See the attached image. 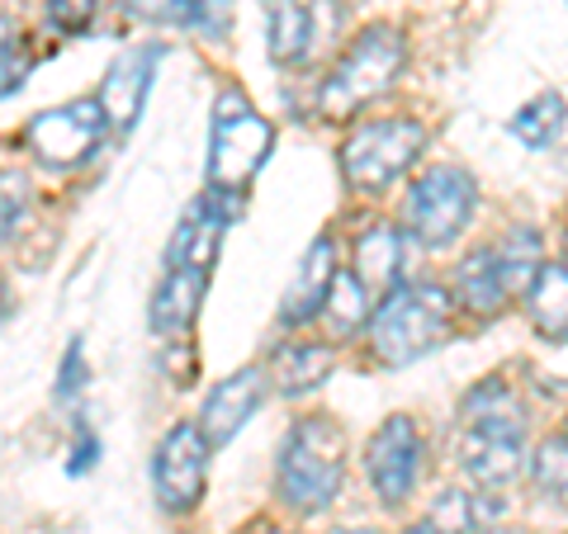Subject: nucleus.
Returning a JSON list of instances; mask_svg holds the SVG:
<instances>
[{
    "label": "nucleus",
    "instance_id": "obj_18",
    "mask_svg": "<svg viewBox=\"0 0 568 534\" xmlns=\"http://www.w3.org/2000/svg\"><path fill=\"white\" fill-rule=\"evenodd\" d=\"M129 14L175 29H200L213 39L227 33V0H129Z\"/></svg>",
    "mask_w": 568,
    "mask_h": 534
},
{
    "label": "nucleus",
    "instance_id": "obj_10",
    "mask_svg": "<svg viewBox=\"0 0 568 534\" xmlns=\"http://www.w3.org/2000/svg\"><path fill=\"white\" fill-rule=\"evenodd\" d=\"M110 129V119H104L100 100L85 95V100H71L62 110H48L39 119H29L24 129V147L39 156L43 166H77L85 156L95 152V142L104 137Z\"/></svg>",
    "mask_w": 568,
    "mask_h": 534
},
{
    "label": "nucleus",
    "instance_id": "obj_33",
    "mask_svg": "<svg viewBox=\"0 0 568 534\" xmlns=\"http://www.w3.org/2000/svg\"><path fill=\"white\" fill-rule=\"evenodd\" d=\"M564 242H568V237H564Z\"/></svg>",
    "mask_w": 568,
    "mask_h": 534
},
{
    "label": "nucleus",
    "instance_id": "obj_15",
    "mask_svg": "<svg viewBox=\"0 0 568 534\" xmlns=\"http://www.w3.org/2000/svg\"><path fill=\"white\" fill-rule=\"evenodd\" d=\"M351 275L375 298H388L394 289H403V233H398V223H375L369 233H361Z\"/></svg>",
    "mask_w": 568,
    "mask_h": 534
},
{
    "label": "nucleus",
    "instance_id": "obj_9",
    "mask_svg": "<svg viewBox=\"0 0 568 534\" xmlns=\"http://www.w3.org/2000/svg\"><path fill=\"white\" fill-rule=\"evenodd\" d=\"M209 435L200 431V421H181L171 425L166 440L156 444L152 459V483H156V502L171 515H185L204 502L209 487Z\"/></svg>",
    "mask_w": 568,
    "mask_h": 534
},
{
    "label": "nucleus",
    "instance_id": "obj_25",
    "mask_svg": "<svg viewBox=\"0 0 568 534\" xmlns=\"http://www.w3.org/2000/svg\"><path fill=\"white\" fill-rule=\"evenodd\" d=\"M14 52H20V29H14L10 14H0V95L14 91L24 76V62L14 58Z\"/></svg>",
    "mask_w": 568,
    "mask_h": 534
},
{
    "label": "nucleus",
    "instance_id": "obj_20",
    "mask_svg": "<svg viewBox=\"0 0 568 534\" xmlns=\"http://www.w3.org/2000/svg\"><path fill=\"white\" fill-rule=\"evenodd\" d=\"M275 383H280V393H308V388H317L332 373V346H317V341H298V346H284L275 360Z\"/></svg>",
    "mask_w": 568,
    "mask_h": 534
},
{
    "label": "nucleus",
    "instance_id": "obj_22",
    "mask_svg": "<svg viewBox=\"0 0 568 534\" xmlns=\"http://www.w3.org/2000/svg\"><path fill=\"white\" fill-rule=\"evenodd\" d=\"M369 298H375V294H369L365 284L355 279L351 270L336 275L332 294H327V308H323V322L332 327L336 341H346V336H355V331H361V327L369 322V317H375V312H369Z\"/></svg>",
    "mask_w": 568,
    "mask_h": 534
},
{
    "label": "nucleus",
    "instance_id": "obj_19",
    "mask_svg": "<svg viewBox=\"0 0 568 534\" xmlns=\"http://www.w3.org/2000/svg\"><path fill=\"white\" fill-rule=\"evenodd\" d=\"M265 39H271V58L280 66L304 62L313 39V20L304 0H265Z\"/></svg>",
    "mask_w": 568,
    "mask_h": 534
},
{
    "label": "nucleus",
    "instance_id": "obj_2",
    "mask_svg": "<svg viewBox=\"0 0 568 534\" xmlns=\"http://www.w3.org/2000/svg\"><path fill=\"white\" fill-rule=\"evenodd\" d=\"M342 477H346V431L332 417H298L294 431L280 444V469H275L280 502L313 515L332 506V496L342 492Z\"/></svg>",
    "mask_w": 568,
    "mask_h": 534
},
{
    "label": "nucleus",
    "instance_id": "obj_26",
    "mask_svg": "<svg viewBox=\"0 0 568 534\" xmlns=\"http://www.w3.org/2000/svg\"><path fill=\"white\" fill-rule=\"evenodd\" d=\"M95 10H100V0H48V20L62 33H81L95 20Z\"/></svg>",
    "mask_w": 568,
    "mask_h": 534
},
{
    "label": "nucleus",
    "instance_id": "obj_24",
    "mask_svg": "<svg viewBox=\"0 0 568 534\" xmlns=\"http://www.w3.org/2000/svg\"><path fill=\"white\" fill-rule=\"evenodd\" d=\"M24 204H29V181L24 175H0V242L20 227Z\"/></svg>",
    "mask_w": 568,
    "mask_h": 534
},
{
    "label": "nucleus",
    "instance_id": "obj_3",
    "mask_svg": "<svg viewBox=\"0 0 568 534\" xmlns=\"http://www.w3.org/2000/svg\"><path fill=\"white\" fill-rule=\"evenodd\" d=\"M540 233L536 227H507L493 246H478L474 256L459 260L450 298L469 317H497L517 294H530L540 275Z\"/></svg>",
    "mask_w": 568,
    "mask_h": 534
},
{
    "label": "nucleus",
    "instance_id": "obj_30",
    "mask_svg": "<svg viewBox=\"0 0 568 534\" xmlns=\"http://www.w3.org/2000/svg\"><path fill=\"white\" fill-rule=\"evenodd\" d=\"M332 534H375V530H332Z\"/></svg>",
    "mask_w": 568,
    "mask_h": 534
},
{
    "label": "nucleus",
    "instance_id": "obj_21",
    "mask_svg": "<svg viewBox=\"0 0 568 534\" xmlns=\"http://www.w3.org/2000/svg\"><path fill=\"white\" fill-rule=\"evenodd\" d=\"M564 119H568V104L559 91H540L530 104H521L517 114L507 119V133L526 142V147H549L559 133H564Z\"/></svg>",
    "mask_w": 568,
    "mask_h": 534
},
{
    "label": "nucleus",
    "instance_id": "obj_29",
    "mask_svg": "<svg viewBox=\"0 0 568 534\" xmlns=\"http://www.w3.org/2000/svg\"><path fill=\"white\" fill-rule=\"evenodd\" d=\"M407 534H455V530H446L440 521H432V515H426V521H417V525H407Z\"/></svg>",
    "mask_w": 568,
    "mask_h": 534
},
{
    "label": "nucleus",
    "instance_id": "obj_1",
    "mask_svg": "<svg viewBox=\"0 0 568 534\" xmlns=\"http://www.w3.org/2000/svg\"><path fill=\"white\" fill-rule=\"evenodd\" d=\"M465 473L478 487L503 492L526 469V412L507 383H478L465 398Z\"/></svg>",
    "mask_w": 568,
    "mask_h": 534
},
{
    "label": "nucleus",
    "instance_id": "obj_8",
    "mask_svg": "<svg viewBox=\"0 0 568 534\" xmlns=\"http://www.w3.org/2000/svg\"><path fill=\"white\" fill-rule=\"evenodd\" d=\"M478 208V185L465 166H432L407 194V233H417L426 246H446L469 227Z\"/></svg>",
    "mask_w": 568,
    "mask_h": 534
},
{
    "label": "nucleus",
    "instance_id": "obj_4",
    "mask_svg": "<svg viewBox=\"0 0 568 534\" xmlns=\"http://www.w3.org/2000/svg\"><path fill=\"white\" fill-rule=\"evenodd\" d=\"M407 66V39L394 24H369L355 33V43L342 52V62L332 66V76L317 91V119L346 123L375 104L388 85L398 81V71Z\"/></svg>",
    "mask_w": 568,
    "mask_h": 534
},
{
    "label": "nucleus",
    "instance_id": "obj_5",
    "mask_svg": "<svg viewBox=\"0 0 568 534\" xmlns=\"http://www.w3.org/2000/svg\"><path fill=\"white\" fill-rule=\"evenodd\" d=\"M271 142H275L271 123L237 91H223L219 104H213V123H209V162H204L209 189L223 194V199H242V189L252 185V175L271 156Z\"/></svg>",
    "mask_w": 568,
    "mask_h": 534
},
{
    "label": "nucleus",
    "instance_id": "obj_11",
    "mask_svg": "<svg viewBox=\"0 0 568 534\" xmlns=\"http://www.w3.org/2000/svg\"><path fill=\"white\" fill-rule=\"evenodd\" d=\"M365 473L384 506H403L422 477V435L413 417H388L365 444Z\"/></svg>",
    "mask_w": 568,
    "mask_h": 534
},
{
    "label": "nucleus",
    "instance_id": "obj_31",
    "mask_svg": "<svg viewBox=\"0 0 568 534\" xmlns=\"http://www.w3.org/2000/svg\"><path fill=\"white\" fill-rule=\"evenodd\" d=\"M256 534H284V530H256Z\"/></svg>",
    "mask_w": 568,
    "mask_h": 534
},
{
    "label": "nucleus",
    "instance_id": "obj_16",
    "mask_svg": "<svg viewBox=\"0 0 568 534\" xmlns=\"http://www.w3.org/2000/svg\"><path fill=\"white\" fill-rule=\"evenodd\" d=\"M209 289L204 270H185V265H166V279L152 298V331L156 336H185L200 317V302Z\"/></svg>",
    "mask_w": 568,
    "mask_h": 534
},
{
    "label": "nucleus",
    "instance_id": "obj_27",
    "mask_svg": "<svg viewBox=\"0 0 568 534\" xmlns=\"http://www.w3.org/2000/svg\"><path fill=\"white\" fill-rule=\"evenodd\" d=\"M81 379H85V350H81V341H71V346H67V360H62V369H58V398H62V402L77 398V393H81Z\"/></svg>",
    "mask_w": 568,
    "mask_h": 534
},
{
    "label": "nucleus",
    "instance_id": "obj_13",
    "mask_svg": "<svg viewBox=\"0 0 568 534\" xmlns=\"http://www.w3.org/2000/svg\"><path fill=\"white\" fill-rule=\"evenodd\" d=\"M152 71H156V48H133L123 52V58L104 71L100 81V110L104 119H110V129H123L129 133L138 114H142V100H148L152 91Z\"/></svg>",
    "mask_w": 568,
    "mask_h": 534
},
{
    "label": "nucleus",
    "instance_id": "obj_17",
    "mask_svg": "<svg viewBox=\"0 0 568 534\" xmlns=\"http://www.w3.org/2000/svg\"><path fill=\"white\" fill-rule=\"evenodd\" d=\"M526 312H530V327H536L545 341L568 346V265L564 260L540 265V275L526 294Z\"/></svg>",
    "mask_w": 568,
    "mask_h": 534
},
{
    "label": "nucleus",
    "instance_id": "obj_7",
    "mask_svg": "<svg viewBox=\"0 0 568 534\" xmlns=\"http://www.w3.org/2000/svg\"><path fill=\"white\" fill-rule=\"evenodd\" d=\"M426 129L417 119H375L361 123L342 142V175L351 189L361 194H384L422 156Z\"/></svg>",
    "mask_w": 568,
    "mask_h": 534
},
{
    "label": "nucleus",
    "instance_id": "obj_6",
    "mask_svg": "<svg viewBox=\"0 0 568 534\" xmlns=\"http://www.w3.org/2000/svg\"><path fill=\"white\" fill-rule=\"evenodd\" d=\"M450 327V294L440 284H403L388 298H379L369 317V346L384 364H413Z\"/></svg>",
    "mask_w": 568,
    "mask_h": 534
},
{
    "label": "nucleus",
    "instance_id": "obj_28",
    "mask_svg": "<svg viewBox=\"0 0 568 534\" xmlns=\"http://www.w3.org/2000/svg\"><path fill=\"white\" fill-rule=\"evenodd\" d=\"M100 459V440L91 435V425H77V450H71V473H85Z\"/></svg>",
    "mask_w": 568,
    "mask_h": 534
},
{
    "label": "nucleus",
    "instance_id": "obj_12",
    "mask_svg": "<svg viewBox=\"0 0 568 534\" xmlns=\"http://www.w3.org/2000/svg\"><path fill=\"white\" fill-rule=\"evenodd\" d=\"M261 398H265V369L246 364L237 373H227V379L204 398V412H200V431L209 435V444L233 440L246 425V417L261 407Z\"/></svg>",
    "mask_w": 568,
    "mask_h": 534
},
{
    "label": "nucleus",
    "instance_id": "obj_32",
    "mask_svg": "<svg viewBox=\"0 0 568 534\" xmlns=\"http://www.w3.org/2000/svg\"><path fill=\"white\" fill-rule=\"evenodd\" d=\"M497 534H521V530H497Z\"/></svg>",
    "mask_w": 568,
    "mask_h": 534
},
{
    "label": "nucleus",
    "instance_id": "obj_23",
    "mask_svg": "<svg viewBox=\"0 0 568 534\" xmlns=\"http://www.w3.org/2000/svg\"><path fill=\"white\" fill-rule=\"evenodd\" d=\"M530 473H536V487L545 496L568 506V435H549L530 459Z\"/></svg>",
    "mask_w": 568,
    "mask_h": 534
},
{
    "label": "nucleus",
    "instance_id": "obj_14",
    "mask_svg": "<svg viewBox=\"0 0 568 534\" xmlns=\"http://www.w3.org/2000/svg\"><path fill=\"white\" fill-rule=\"evenodd\" d=\"M336 275H342L336 270V242L317 237L304 251V260H298V275H294L290 294H284V302H280L284 327H304V322H313V317H323Z\"/></svg>",
    "mask_w": 568,
    "mask_h": 534
}]
</instances>
